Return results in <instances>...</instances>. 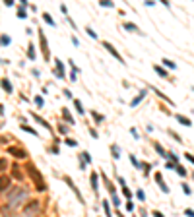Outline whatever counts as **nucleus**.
I'll use <instances>...</instances> for the list:
<instances>
[{
  "mask_svg": "<svg viewBox=\"0 0 194 217\" xmlns=\"http://www.w3.org/2000/svg\"><path fill=\"white\" fill-rule=\"evenodd\" d=\"M41 211V202L39 200H31V202H27L25 207L21 209V215L19 217H37Z\"/></svg>",
  "mask_w": 194,
  "mask_h": 217,
  "instance_id": "obj_1",
  "label": "nucleus"
},
{
  "mask_svg": "<svg viewBox=\"0 0 194 217\" xmlns=\"http://www.w3.org/2000/svg\"><path fill=\"white\" fill-rule=\"evenodd\" d=\"M27 172H29V177H31V180H33V182H35V188H37V190L39 192H43V190H45V182H43V177H41V172L37 171V169H35L33 167V165L29 163V165H27Z\"/></svg>",
  "mask_w": 194,
  "mask_h": 217,
  "instance_id": "obj_2",
  "label": "nucleus"
},
{
  "mask_svg": "<svg viewBox=\"0 0 194 217\" xmlns=\"http://www.w3.org/2000/svg\"><path fill=\"white\" fill-rule=\"evenodd\" d=\"M27 196V192L24 190V188H16V190H12V192H8V200L12 202V200H21V198H25Z\"/></svg>",
  "mask_w": 194,
  "mask_h": 217,
  "instance_id": "obj_3",
  "label": "nucleus"
},
{
  "mask_svg": "<svg viewBox=\"0 0 194 217\" xmlns=\"http://www.w3.org/2000/svg\"><path fill=\"white\" fill-rule=\"evenodd\" d=\"M8 153L10 155H16L18 159H25L27 157V153H25L24 149H19V147H8Z\"/></svg>",
  "mask_w": 194,
  "mask_h": 217,
  "instance_id": "obj_4",
  "label": "nucleus"
},
{
  "mask_svg": "<svg viewBox=\"0 0 194 217\" xmlns=\"http://www.w3.org/2000/svg\"><path fill=\"white\" fill-rule=\"evenodd\" d=\"M10 188V177L0 175V192H6Z\"/></svg>",
  "mask_w": 194,
  "mask_h": 217,
  "instance_id": "obj_5",
  "label": "nucleus"
},
{
  "mask_svg": "<svg viewBox=\"0 0 194 217\" xmlns=\"http://www.w3.org/2000/svg\"><path fill=\"white\" fill-rule=\"evenodd\" d=\"M103 47H105L107 50H109V53H111V54H113V56H114V58H117V60H120V62H123V56H120V54L117 53V50H114V47L111 45V43H107V41H105V43H103Z\"/></svg>",
  "mask_w": 194,
  "mask_h": 217,
  "instance_id": "obj_6",
  "label": "nucleus"
},
{
  "mask_svg": "<svg viewBox=\"0 0 194 217\" xmlns=\"http://www.w3.org/2000/svg\"><path fill=\"white\" fill-rule=\"evenodd\" d=\"M177 120L181 122V124H184V126H192V122H190V118H186V117H183V114H177Z\"/></svg>",
  "mask_w": 194,
  "mask_h": 217,
  "instance_id": "obj_7",
  "label": "nucleus"
},
{
  "mask_svg": "<svg viewBox=\"0 0 194 217\" xmlns=\"http://www.w3.org/2000/svg\"><path fill=\"white\" fill-rule=\"evenodd\" d=\"M12 175H14V177H16L18 180H21V178H24V175H21V171H19V167H16V165H14V167H12Z\"/></svg>",
  "mask_w": 194,
  "mask_h": 217,
  "instance_id": "obj_8",
  "label": "nucleus"
},
{
  "mask_svg": "<svg viewBox=\"0 0 194 217\" xmlns=\"http://www.w3.org/2000/svg\"><path fill=\"white\" fill-rule=\"evenodd\" d=\"M163 64H165L167 68H175V62H173V60H169V58H163Z\"/></svg>",
  "mask_w": 194,
  "mask_h": 217,
  "instance_id": "obj_9",
  "label": "nucleus"
},
{
  "mask_svg": "<svg viewBox=\"0 0 194 217\" xmlns=\"http://www.w3.org/2000/svg\"><path fill=\"white\" fill-rule=\"evenodd\" d=\"M124 27H126V29H132V31H138V33H142V31L138 29V27H136V25H132V23H126Z\"/></svg>",
  "mask_w": 194,
  "mask_h": 217,
  "instance_id": "obj_10",
  "label": "nucleus"
},
{
  "mask_svg": "<svg viewBox=\"0 0 194 217\" xmlns=\"http://www.w3.org/2000/svg\"><path fill=\"white\" fill-rule=\"evenodd\" d=\"M153 68H155V72H157L159 76H167V72H165L163 68H159V66H153Z\"/></svg>",
  "mask_w": 194,
  "mask_h": 217,
  "instance_id": "obj_11",
  "label": "nucleus"
},
{
  "mask_svg": "<svg viewBox=\"0 0 194 217\" xmlns=\"http://www.w3.org/2000/svg\"><path fill=\"white\" fill-rule=\"evenodd\" d=\"M6 167H8V163H6V159H0V172H2Z\"/></svg>",
  "mask_w": 194,
  "mask_h": 217,
  "instance_id": "obj_12",
  "label": "nucleus"
},
{
  "mask_svg": "<svg viewBox=\"0 0 194 217\" xmlns=\"http://www.w3.org/2000/svg\"><path fill=\"white\" fill-rule=\"evenodd\" d=\"M177 171H179V175H181V177H186V175H188V172H186L183 167H179V165H177Z\"/></svg>",
  "mask_w": 194,
  "mask_h": 217,
  "instance_id": "obj_13",
  "label": "nucleus"
},
{
  "mask_svg": "<svg viewBox=\"0 0 194 217\" xmlns=\"http://www.w3.org/2000/svg\"><path fill=\"white\" fill-rule=\"evenodd\" d=\"M169 134H171V136H173V138H175L177 142H181V136H179L177 132H171V130H169Z\"/></svg>",
  "mask_w": 194,
  "mask_h": 217,
  "instance_id": "obj_14",
  "label": "nucleus"
},
{
  "mask_svg": "<svg viewBox=\"0 0 194 217\" xmlns=\"http://www.w3.org/2000/svg\"><path fill=\"white\" fill-rule=\"evenodd\" d=\"M45 21H49V23H51V25H54V21L51 19V16H49V14H45Z\"/></svg>",
  "mask_w": 194,
  "mask_h": 217,
  "instance_id": "obj_15",
  "label": "nucleus"
},
{
  "mask_svg": "<svg viewBox=\"0 0 194 217\" xmlns=\"http://www.w3.org/2000/svg\"><path fill=\"white\" fill-rule=\"evenodd\" d=\"M155 149H157V151H159V153H161V155H165V151H163V147L159 146V143H155Z\"/></svg>",
  "mask_w": 194,
  "mask_h": 217,
  "instance_id": "obj_16",
  "label": "nucleus"
},
{
  "mask_svg": "<svg viewBox=\"0 0 194 217\" xmlns=\"http://www.w3.org/2000/svg\"><path fill=\"white\" fill-rule=\"evenodd\" d=\"M183 192H184V194H190V188H188V184H183Z\"/></svg>",
  "mask_w": 194,
  "mask_h": 217,
  "instance_id": "obj_17",
  "label": "nucleus"
},
{
  "mask_svg": "<svg viewBox=\"0 0 194 217\" xmlns=\"http://www.w3.org/2000/svg\"><path fill=\"white\" fill-rule=\"evenodd\" d=\"M184 157H186V159H188V161H190V163H192V165H194V155H190V153H186V155H184Z\"/></svg>",
  "mask_w": 194,
  "mask_h": 217,
  "instance_id": "obj_18",
  "label": "nucleus"
},
{
  "mask_svg": "<svg viewBox=\"0 0 194 217\" xmlns=\"http://www.w3.org/2000/svg\"><path fill=\"white\" fill-rule=\"evenodd\" d=\"M2 83H4V87H6V91H12V87H10V83H8V82H6V79H4V82H2Z\"/></svg>",
  "mask_w": 194,
  "mask_h": 217,
  "instance_id": "obj_19",
  "label": "nucleus"
},
{
  "mask_svg": "<svg viewBox=\"0 0 194 217\" xmlns=\"http://www.w3.org/2000/svg\"><path fill=\"white\" fill-rule=\"evenodd\" d=\"M58 132H60V134H66V132H68V130H66V128H64V126L60 124V128H58Z\"/></svg>",
  "mask_w": 194,
  "mask_h": 217,
  "instance_id": "obj_20",
  "label": "nucleus"
},
{
  "mask_svg": "<svg viewBox=\"0 0 194 217\" xmlns=\"http://www.w3.org/2000/svg\"><path fill=\"white\" fill-rule=\"evenodd\" d=\"M186 215H190V217H194V211H192V209H186Z\"/></svg>",
  "mask_w": 194,
  "mask_h": 217,
  "instance_id": "obj_21",
  "label": "nucleus"
}]
</instances>
